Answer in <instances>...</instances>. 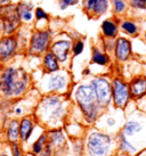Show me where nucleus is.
<instances>
[{
    "label": "nucleus",
    "instance_id": "obj_37",
    "mask_svg": "<svg viewBox=\"0 0 146 156\" xmlns=\"http://www.w3.org/2000/svg\"><path fill=\"white\" fill-rule=\"evenodd\" d=\"M2 130H4V126L1 124V121H0V134L2 133Z\"/></svg>",
    "mask_w": 146,
    "mask_h": 156
},
{
    "label": "nucleus",
    "instance_id": "obj_30",
    "mask_svg": "<svg viewBox=\"0 0 146 156\" xmlns=\"http://www.w3.org/2000/svg\"><path fill=\"white\" fill-rule=\"evenodd\" d=\"M131 7L137 9H146V0H130Z\"/></svg>",
    "mask_w": 146,
    "mask_h": 156
},
{
    "label": "nucleus",
    "instance_id": "obj_29",
    "mask_svg": "<svg viewBox=\"0 0 146 156\" xmlns=\"http://www.w3.org/2000/svg\"><path fill=\"white\" fill-rule=\"evenodd\" d=\"M113 6H114V12L115 13H123L126 9L125 0H113Z\"/></svg>",
    "mask_w": 146,
    "mask_h": 156
},
{
    "label": "nucleus",
    "instance_id": "obj_15",
    "mask_svg": "<svg viewBox=\"0 0 146 156\" xmlns=\"http://www.w3.org/2000/svg\"><path fill=\"white\" fill-rule=\"evenodd\" d=\"M4 133L6 143L13 144L20 141V120L17 119H10L4 126Z\"/></svg>",
    "mask_w": 146,
    "mask_h": 156
},
{
    "label": "nucleus",
    "instance_id": "obj_17",
    "mask_svg": "<svg viewBox=\"0 0 146 156\" xmlns=\"http://www.w3.org/2000/svg\"><path fill=\"white\" fill-rule=\"evenodd\" d=\"M130 95L133 99H142L146 96V76L139 75L129 82Z\"/></svg>",
    "mask_w": 146,
    "mask_h": 156
},
{
    "label": "nucleus",
    "instance_id": "obj_23",
    "mask_svg": "<svg viewBox=\"0 0 146 156\" xmlns=\"http://www.w3.org/2000/svg\"><path fill=\"white\" fill-rule=\"evenodd\" d=\"M16 10H17V14L20 18L24 20L26 22H29L32 20V5L31 4H26V2H21V4L17 5L16 7Z\"/></svg>",
    "mask_w": 146,
    "mask_h": 156
},
{
    "label": "nucleus",
    "instance_id": "obj_4",
    "mask_svg": "<svg viewBox=\"0 0 146 156\" xmlns=\"http://www.w3.org/2000/svg\"><path fill=\"white\" fill-rule=\"evenodd\" d=\"M74 99L87 124H94L98 121L103 108L96 99L94 88L91 87L90 83L78 86L74 91Z\"/></svg>",
    "mask_w": 146,
    "mask_h": 156
},
{
    "label": "nucleus",
    "instance_id": "obj_34",
    "mask_svg": "<svg viewBox=\"0 0 146 156\" xmlns=\"http://www.w3.org/2000/svg\"><path fill=\"white\" fill-rule=\"evenodd\" d=\"M95 2H96V0H88L86 4V7L88 10H93V7H94Z\"/></svg>",
    "mask_w": 146,
    "mask_h": 156
},
{
    "label": "nucleus",
    "instance_id": "obj_1",
    "mask_svg": "<svg viewBox=\"0 0 146 156\" xmlns=\"http://www.w3.org/2000/svg\"><path fill=\"white\" fill-rule=\"evenodd\" d=\"M37 119L48 129L60 128L66 116L65 101L58 95H47L39 101Z\"/></svg>",
    "mask_w": 146,
    "mask_h": 156
},
{
    "label": "nucleus",
    "instance_id": "obj_36",
    "mask_svg": "<svg viewBox=\"0 0 146 156\" xmlns=\"http://www.w3.org/2000/svg\"><path fill=\"white\" fill-rule=\"evenodd\" d=\"M115 154H116V156H133V155H130V154L125 153V152H116Z\"/></svg>",
    "mask_w": 146,
    "mask_h": 156
},
{
    "label": "nucleus",
    "instance_id": "obj_13",
    "mask_svg": "<svg viewBox=\"0 0 146 156\" xmlns=\"http://www.w3.org/2000/svg\"><path fill=\"white\" fill-rule=\"evenodd\" d=\"M72 50V44L70 40H57L50 47V51L56 56L60 63H65L69 59V54Z\"/></svg>",
    "mask_w": 146,
    "mask_h": 156
},
{
    "label": "nucleus",
    "instance_id": "obj_22",
    "mask_svg": "<svg viewBox=\"0 0 146 156\" xmlns=\"http://www.w3.org/2000/svg\"><path fill=\"white\" fill-rule=\"evenodd\" d=\"M102 33L106 39H114L118 34V26L112 21H104L102 23Z\"/></svg>",
    "mask_w": 146,
    "mask_h": 156
},
{
    "label": "nucleus",
    "instance_id": "obj_27",
    "mask_svg": "<svg viewBox=\"0 0 146 156\" xmlns=\"http://www.w3.org/2000/svg\"><path fill=\"white\" fill-rule=\"evenodd\" d=\"M23 144L22 143H13L9 144V152L10 156H25L24 155V149H23Z\"/></svg>",
    "mask_w": 146,
    "mask_h": 156
},
{
    "label": "nucleus",
    "instance_id": "obj_41",
    "mask_svg": "<svg viewBox=\"0 0 146 156\" xmlns=\"http://www.w3.org/2000/svg\"><path fill=\"white\" fill-rule=\"evenodd\" d=\"M111 156H116V154H112V155Z\"/></svg>",
    "mask_w": 146,
    "mask_h": 156
},
{
    "label": "nucleus",
    "instance_id": "obj_25",
    "mask_svg": "<svg viewBox=\"0 0 146 156\" xmlns=\"http://www.w3.org/2000/svg\"><path fill=\"white\" fill-rule=\"evenodd\" d=\"M108 0H96L94 7H93V13L96 15H102L108 10Z\"/></svg>",
    "mask_w": 146,
    "mask_h": 156
},
{
    "label": "nucleus",
    "instance_id": "obj_9",
    "mask_svg": "<svg viewBox=\"0 0 146 156\" xmlns=\"http://www.w3.org/2000/svg\"><path fill=\"white\" fill-rule=\"evenodd\" d=\"M18 49L17 39L14 35H4L0 38V62L9 61L13 58Z\"/></svg>",
    "mask_w": 146,
    "mask_h": 156
},
{
    "label": "nucleus",
    "instance_id": "obj_40",
    "mask_svg": "<svg viewBox=\"0 0 146 156\" xmlns=\"http://www.w3.org/2000/svg\"><path fill=\"white\" fill-rule=\"evenodd\" d=\"M144 38H145V41H146V32H145V35H144Z\"/></svg>",
    "mask_w": 146,
    "mask_h": 156
},
{
    "label": "nucleus",
    "instance_id": "obj_33",
    "mask_svg": "<svg viewBox=\"0 0 146 156\" xmlns=\"http://www.w3.org/2000/svg\"><path fill=\"white\" fill-rule=\"evenodd\" d=\"M35 17L38 18V20H47L48 15L42 8H37L35 9Z\"/></svg>",
    "mask_w": 146,
    "mask_h": 156
},
{
    "label": "nucleus",
    "instance_id": "obj_24",
    "mask_svg": "<svg viewBox=\"0 0 146 156\" xmlns=\"http://www.w3.org/2000/svg\"><path fill=\"white\" fill-rule=\"evenodd\" d=\"M71 151L75 156H85V139L83 138H74L72 140Z\"/></svg>",
    "mask_w": 146,
    "mask_h": 156
},
{
    "label": "nucleus",
    "instance_id": "obj_14",
    "mask_svg": "<svg viewBox=\"0 0 146 156\" xmlns=\"http://www.w3.org/2000/svg\"><path fill=\"white\" fill-rule=\"evenodd\" d=\"M68 87V76L60 72L49 74L47 80V90L49 92H62Z\"/></svg>",
    "mask_w": 146,
    "mask_h": 156
},
{
    "label": "nucleus",
    "instance_id": "obj_5",
    "mask_svg": "<svg viewBox=\"0 0 146 156\" xmlns=\"http://www.w3.org/2000/svg\"><path fill=\"white\" fill-rule=\"evenodd\" d=\"M131 99L129 83L121 78H114L112 80V104L114 107L125 109Z\"/></svg>",
    "mask_w": 146,
    "mask_h": 156
},
{
    "label": "nucleus",
    "instance_id": "obj_12",
    "mask_svg": "<svg viewBox=\"0 0 146 156\" xmlns=\"http://www.w3.org/2000/svg\"><path fill=\"white\" fill-rule=\"evenodd\" d=\"M35 129V119L30 115L21 117L20 120V143L25 145L30 141L32 138L33 131Z\"/></svg>",
    "mask_w": 146,
    "mask_h": 156
},
{
    "label": "nucleus",
    "instance_id": "obj_2",
    "mask_svg": "<svg viewBox=\"0 0 146 156\" xmlns=\"http://www.w3.org/2000/svg\"><path fill=\"white\" fill-rule=\"evenodd\" d=\"M30 76L23 69L9 66L0 73V94L6 98L22 96L29 88Z\"/></svg>",
    "mask_w": 146,
    "mask_h": 156
},
{
    "label": "nucleus",
    "instance_id": "obj_21",
    "mask_svg": "<svg viewBox=\"0 0 146 156\" xmlns=\"http://www.w3.org/2000/svg\"><path fill=\"white\" fill-rule=\"evenodd\" d=\"M91 63L99 66H106L110 64V56L106 52L102 51L97 48H94L93 55H91Z\"/></svg>",
    "mask_w": 146,
    "mask_h": 156
},
{
    "label": "nucleus",
    "instance_id": "obj_28",
    "mask_svg": "<svg viewBox=\"0 0 146 156\" xmlns=\"http://www.w3.org/2000/svg\"><path fill=\"white\" fill-rule=\"evenodd\" d=\"M83 49H85V44H83V41H81V40H77V41L72 44V52L74 56L81 55L82 51H83Z\"/></svg>",
    "mask_w": 146,
    "mask_h": 156
},
{
    "label": "nucleus",
    "instance_id": "obj_19",
    "mask_svg": "<svg viewBox=\"0 0 146 156\" xmlns=\"http://www.w3.org/2000/svg\"><path fill=\"white\" fill-rule=\"evenodd\" d=\"M42 66L43 69L49 74L60 71V62H58V59L56 58V56L50 50H48L47 52L43 54Z\"/></svg>",
    "mask_w": 146,
    "mask_h": 156
},
{
    "label": "nucleus",
    "instance_id": "obj_35",
    "mask_svg": "<svg viewBox=\"0 0 146 156\" xmlns=\"http://www.w3.org/2000/svg\"><path fill=\"white\" fill-rule=\"evenodd\" d=\"M133 156H146V147L144 149H142V151H138L137 154Z\"/></svg>",
    "mask_w": 146,
    "mask_h": 156
},
{
    "label": "nucleus",
    "instance_id": "obj_32",
    "mask_svg": "<svg viewBox=\"0 0 146 156\" xmlns=\"http://www.w3.org/2000/svg\"><path fill=\"white\" fill-rule=\"evenodd\" d=\"M79 2V0H60V7L62 9H65L69 6H74Z\"/></svg>",
    "mask_w": 146,
    "mask_h": 156
},
{
    "label": "nucleus",
    "instance_id": "obj_7",
    "mask_svg": "<svg viewBox=\"0 0 146 156\" xmlns=\"http://www.w3.org/2000/svg\"><path fill=\"white\" fill-rule=\"evenodd\" d=\"M48 145L53 148L55 156H63L68 152L69 141L64 130L62 128H50L46 131Z\"/></svg>",
    "mask_w": 146,
    "mask_h": 156
},
{
    "label": "nucleus",
    "instance_id": "obj_42",
    "mask_svg": "<svg viewBox=\"0 0 146 156\" xmlns=\"http://www.w3.org/2000/svg\"><path fill=\"white\" fill-rule=\"evenodd\" d=\"M145 113H146V108H145Z\"/></svg>",
    "mask_w": 146,
    "mask_h": 156
},
{
    "label": "nucleus",
    "instance_id": "obj_26",
    "mask_svg": "<svg viewBox=\"0 0 146 156\" xmlns=\"http://www.w3.org/2000/svg\"><path fill=\"white\" fill-rule=\"evenodd\" d=\"M121 29L125 31L126 33H128L130 35H136L138 32V27L137 25L133 22H130V21H125L121 24Z\"/></svg>",
    "mask_w": 146,
    "mask_h": 156
},
{
    "label": "nucleus",
    "instance_id": "obj_11",
    "mask_svg": "<svg viewBox=\"0 0 146 156\" xmlns=\"http://www.w3.org/2000/svg\"><path fill=\"white\" fill-rule=\"evenodd\" d=\"M113 51H114V57L118 62H121V63L127 62L133 54V47H131L130 40L123 38V37L118 38L114 42Z\"/></svg>",
    "mask_w": 146,
    "mask_h": 156
},
{
    "label": "nucleus",
    "instance_id": "obj_39",
    "mask_svg": "<svg viewBox=\"0 0 146 156\" xmlns=\"http://www.w3.org/2000/svg\"><path fill=\"white\" fill-rule=\"evenodd\" d=\"M0 156H10V155H8V154H6V153H1V154H0Z\"/></svg>",
    "mask_w": 146,
    "mask_h": 156
},
{
    "label": "nucleus",
    "instance_id": "obj_20",
    "mask_svg": "<svg viewBox=\"0 0 146 156\" xmlns=\"http://www.w3.org/2000/svg\"><path fill=\"white\" fill-rule=\"evenodd\" d=\"M48 145L47 133L42 132L38 136V138L33 140V143L30 145V153L33 156H38L40 153L42 152Z\"/></svg>",
    "mask_w": 146,
    "mask_h": 156
},
{
    "label": "nucleus",
    "instance_id": "obj_8",
    "mask_svg": "<svg viewBox=\"0 0 146 156\" xmlns=\"http://www.w3.org/2000/svg\"><path fill=\"white\" fill-rule=\"evenodd\" d=\"M52 41V34L49 31H35L31 35L30 44H29V52L31 55H41L49 50Z\"/></svg>",
    "mask_w": 146,
    "mask_h": 156
},
{
    "label": "nucleus",
    "instance_id": "obj_38",
    "mask_svg": "<svg viewBox=\"0 0 146 156\" xmlns=\"http://www.w3.org/2000/svg\"><path fill=\"white\" fill-rule=\"evenodd\" d=\"M9 0H0V5L1 4H7Z\"/></svg>",
    "mask_w": 146,
    "mask_h": 156
},
{
    "label": "nucleus",
    "instance_id": "obj_18",
    "mask_svg": "<svg viewBox=\"0 0 146 156\" xmlns=\"http://www.w3.org/2000/svg\"><path fill=\"white\" fill-rule=\"evenodd\" d=\"M144 130V126L142 122L138 120H128L125 122V124L121 126L120 131L129 139L135 138L137 134H139Z\"/></svg>",
    "mask_w": 146,
    "mask_h": 156
},
{
    "label": "nucleus",
    "instance_id": "obj_3",
    "mask_svg": "<svg viewBox=\"0 0 146 156\" xmlns=\"http://www.w3.org/2000/svg\"><path fill=\"white\" fill-rule=\"evenodd\" d=\"M85 156H111L116 153L115 136L102 129H91L85 136Z\"/></svg>",
    "mask_w": 146,
    "mask_h": 156
},
{
    "label": "nucleus",
    "instance_id": "obj_10",
    "mask_svg": "<svg viewBox=\"0 0 146 156\" xmlns=\"http://www.w3.org/2000/svg\"><path fill=\"white\" fill-rule=\"evenodd\" d=\"M4 15L1 21V30L6 35H12L20 25V16L17 10L14 8H4Z\"/></svg>",
    "mask_w": 146,
    "mask_h": 156
},
{
    "label": "nucleus",
    "instance_id": "obj_16",
    "mask_svg": "<svg viewBox=\"0 0 146 156\" xmlns=\"http://www.w3.org/2000/svg\"><path fill=\"white\" fill-rule=\"evenodd\" d=\"M115 141H116V152H125L130 155H136L138 153V147L133 144L131 139L126 137L121 131H118L115 133Z\"/></svg>",
    "mask_w": 146,
    "mask_h": 156
},
{
    "label": "nucleus",
    "instance_id": "obj_6",
    "mask_svg": "<svg viewBox=\"0 0 146 156\" xmlns=\"http://www.w3.org/2000/svg\"><path fill=\"white\" fill-rule=\"evenodd\" d=\"M94 88L96 99L102 108L105 109L112 104V82L104 76H95L90 81Z\"/></svg>",
    "mask_w": 146,
    "mask_h": 156
},
{
    "label": "nucleus",
    "instance_id": "obj_31",
    "mask_svg": "<svg viewBox=\"0 0 146 156\" xmlns=\"http://www.w3.org/2000/svg\"><path fill=\"white\" fill-rule=\"evenodd\" d=\"M116 119L113 116H108L106 117V120H105V126L108 129H113V128H115L116 126Z\"/></svg>",
    "mask_w": 146,
    "mask_h": 156
}]
</instances>
